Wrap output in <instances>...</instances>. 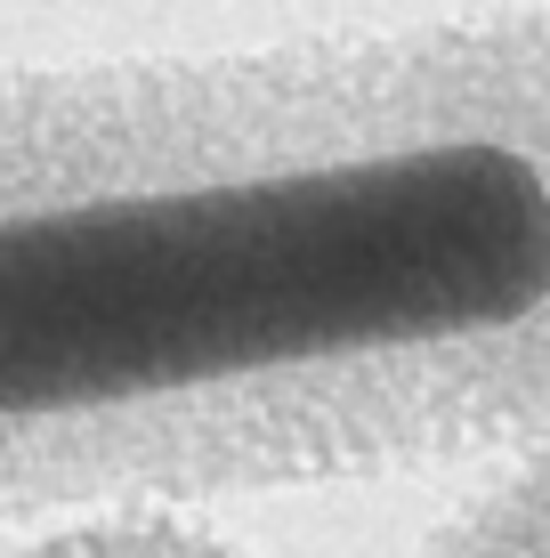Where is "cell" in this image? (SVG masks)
Masks as SVG:
<instances>
[{"mask_svg":"<svg viewBox=\"0 0 550 558\" xmlns=\"http://www.w3.org/2000/svg\"><path fill=\"white\" fill-rule=\"evenodd\" d=\"M542 437L550 9L0 65V526Z\"/></svg>","mask_w":550,"mask_h":558,"instance_id":"cell-1","label":"cell"},{"mask_svg":"<svg viewBox=\"0 0 550 558\" xmlns=\"http://www.w3.org/2000/svg\"><path fill=\"white\" fill-rule=\"evenodd\" d=\"M413 558H550V437L486 470Z\"/></svg>","mask_w":550,"mask_h":558,"instance_id":"cell-2","label":"cell"},{"mask_svg":"<svg viewBox=\"0 0 550 558\" xmlns=\"http://www.w3.org/2000/svg\"><path fill=\"white\" fill-rule=\"evenodd\" d=\"M9 558H252L203 518H82V526H49Z\"/></svg>","mask_w":550,"mask_h":558,"instance_id":"cell-3","label":"cell"}]
</instances>
